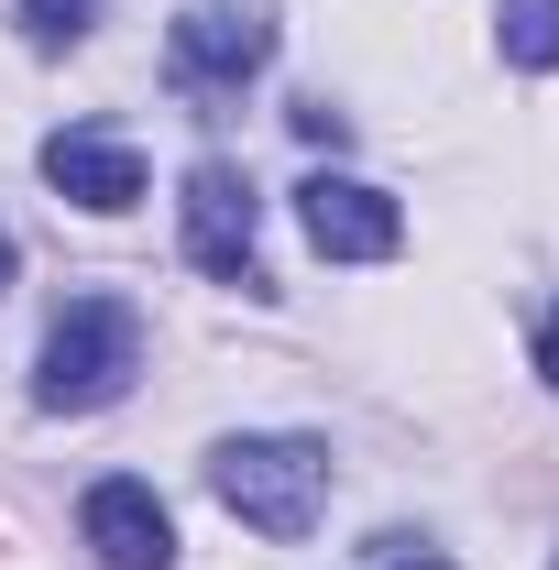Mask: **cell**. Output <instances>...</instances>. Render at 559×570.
I'll list each match as a JSON object with an SVG mask.
<instances>
[{
    "label": "cell",
    "mask_w": 559,
    "mask_h": 570,
    "mask_svg": "<svg viewBox=\"0 0 559 570\" xmlns=\"http://www.w3.org/2000/svg\"><path fill=\"white\" fill-rule=\"evenodd\" d=\"M143 373V318L121 296H77L67 318L45 330V362H33V406L56 417H88V406H121Z\"/></svg>",
    "instance_id": "1"
},
{
    "label": "cell",
    "mask_w": 559,
    "mask_h": 570,
    "mask_svg": "<svg viewBox=\"0 0 559 570\" xmlns=\"http://www.w3.org/2000/svg\"><path fill=\"white\" fill-rule=\"evenodd\" d=\"M209 494L242 527H264V538H307L318 504H330V450L318 439H219Z\"/></svg>",
    "instance_id": "2"
},
{
    "label": "cell",
    "mask_w": 559,
    "mask_h": 570,
    "mask_svg": "<svg viewBox=\"0 0 559 570\" xmlns=\"http://www.w3.org/2000/svg\"><path fill=\"white\" fill-rule=\"evenodd\" d=\"M264 56H275V22L242 11V0H198L165 33V67L187 77V88H242V77H264Z\"/></svg>",
    "instance_id": "3"
},
{
    "label": "cell",
    "mask_w": 559,
    "mask_h": 570,
    "mask_svg": "<svg viewBox=\"0 0 559 570\" xmlns=\"http://www.w3.org/2000/svg\"><path fill=\"white\" fill-rule=\"evenodd\" d=\"M296 219H307V242H318L330 264H384V253L406 242V209H395L384 187H362V176H307V187H296Z\"/></svg>",
    "instance_id": "4"
},
{
    "label": "cell",
    "mask_w": 559,
    "mask_h": 570,
    "mask_svg": "<svg viewBox=\"0 0 559 570\" xmlns=\"http://www.w3.org/2000/svg\"><path fill=\"white\" fill-rule=\"evenodd\" d=\"M77 538L99 549V570H165V560H176V515H165V494H154V483H133V472L88 483Z\"/></svg>",
    "instance_id": "5"
},
{
    "label": "cell",
    "mask_w": 559,
    "mask_h": 570,
    "mask_svg": "<svg viewBox=\"0 0 559 570\" xmlns=\"http://www.w3.org/2000/svg\"><path fill=\"white\" fill-rule=\"evenodd\" d=\"M253 230H264L253 187H242L231 165H198V176H187V264H198V275H219V285H264Z\"/></svg>",
    "instance_id": "6"
},
{
    "label": "cell",
    "mask_w": 559,
    "mask_h": 570,
    "mask_svg": "<svg viewBox=\"0 0 559 570\" xmlns=\"http://www.w3.org/2000/svg\"><path fill=\"white\" fill-rule=\"evenodd\" d=\"M45 176H56V198H77V209H99V219H121L143 198V154L110 121H77V132L45 142Z\"/></svg>",
    "instance_id": "7"
},
{
    "label": "cell",
    "mask_w": 559,
    "mask_h": 570,
    "mask_svg": "<svg viewBox=\"0 0 559 570\" xmlns=\"http://www.w3.org/2000/svg\"><path fill=\"white\" fill-rule=\"evenodd\" d=\"M504 56L516 67H559V0H504Z\"/></svg>",
    "instance_id": "8"
},
{
    "label": "cell",
    "mask_w": 559,
    "mask_h": 570,
    "mask_svg": "<svg viewBox=\"0 0 559 570\" xmlns=\"http://www.w3.org/2000/svg\"><path fill=\"white\" fill-rule=\"evenodd\" d=\"M88 22H99V0H22V33L56 56V45H88Z\"/></svg>",
    "instance_id": "9"
},
{
    "label": "cell",
    "mask_w": 559,
    "mask_h": 570,
    "mask_svg": "<svg viewBox=\"0 0 559 570\" xmlns=\"http://www.w3.org/2000/svg\"><path fill=\"white\" fill-rule=\"evenodd\" d=\"M362 570H450V560H439V549H418V538H384Z\"/></svg>",
    "instance_id": "10"
},
{
    "label": "cell",
    "mask_w": 559,
    "mask_h": 570,
    "mask_svg": "<svg viewBox=\"0 0 559 570\" xmlns=\"http://www.w3.org/2000/svg\"><path fill=\"white\" fill-rule=\"evenodd\" d=\"M296 132H307V142H341V132H351V110H330V99H296Z\"/></svg>",
    "instance_id": "11"
},
{
    "label": "cell",
    "mask_w": 559,
    "mask_h": 570,
    "mask_svg": "<svg viewBox=\"0 0 559 570\" xmlns=\"http://www.w3.org/2000/svg\"><path fill=\"white\" fill-rule=\"evenodd\" d=\"M538 373H549V384H559V318H549V341H538Z\"/></svg>",
    "instance_id": "12"
},
{
    "label": "cell",
    "mask_w": 559,
    "mask_h": 570,
    "mask_svg": "<svg viewBox=\"0 0 559 570\" xmlns=\"http://www.w3.org/2000/svg\"><path fill=\"white\" fill-rule=\"evenodd\" d=\"M0 296H11V230H0Z\"/></svg>",
    "instance_id": "13"
}]
</instances>
